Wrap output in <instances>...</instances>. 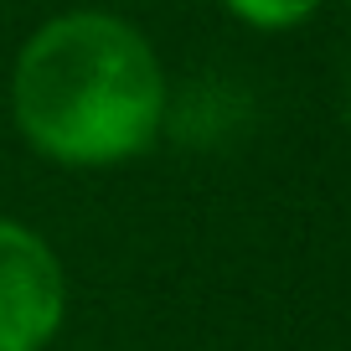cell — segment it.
I'll list each match as a JSON object with an SVG mask.
<instances>
[{"instance_id":"obj_1","label":"cell","mask_w":351,"mask_h":351,"mask_svg":"<svg viewBox=\"0 0 351 351\" xmlns=\"http://www.w3.org/2000/svg\"><path fill=\"white\" fill-rule=\"evenodd\" d=\"M11 114L57 165H119L160 134L165 73L124 16L62 11L42 21L11 67Z\"/></svg>"},{"instance_id":"obj_2","label":"cell","mask_w":351,"mask_h":351,"mask_svg":"<svg viewBox=\"0 0 351 351\" xmlns=\"http://www.w3.org/2000/svg\"><path fill=\"white\" fill-rule=\"evenodd\" d=\"M67 274L42 232L0 217V351H42L62 330Z\"/></svg>"},{"instance_id":"obj_3","label":"cell","mask_w":351,"mask_h":351,"mask_svg":"<svg viewBox=\"0 0 351 351\" xmlns=\"http://www.w3.org/2000/svg\"><path fill=\"white\" fill-rule=\"evenodd\" d=\"M238 21L258 26V32H285V26H300L315 16L320 0H222Z\"/></svg>"},{"instance_id":"obj_4","label":"cell","mask_w":351,"mask_h":351,"mask_svg":"<svg viewBox=\"0 0 351 351\" xmlns=\"http://www.w3.org/2000/svg\"><path fill=\"white\" fill-rule=\"evenodd\" d=\"M346 119H351V77H346Z\"/></svg>"}]
</instances>
